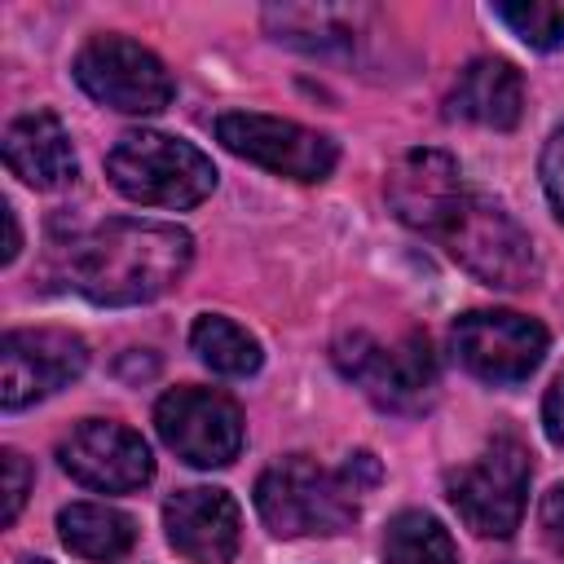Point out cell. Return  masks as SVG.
<instances>
[{
  "label": "cell",
  "instance_id": "1",
  "mask_svg": "<svg viewBox=\"0 0 564 564\" xmlns=\"http://www.w3.org/2000/svg\"><path fill=\"white\" fill-rule=\"evenodd\" d=\"M194 260V238L167 220L115 216L62 247V278L93 304L123 308L167 295Z\"/></svg>",
  "mask_w": 564,
  "mask_h": 564
},
{
  "label": "cell",
  "instance_id": "2",
  "mask_svg": "<svg viewBox=\"0 0 564 564\" xmlns=\"http://www.w3.org/2000/svg\"><path fill=\"white\" fill-rule=\"evenodd\" d=\"M361 485L348 471H330L308 454H286L256 480V511L278 538L344 533L357 520Z\"/></svg>",
  "mask_w": 564,
  "mask_h": 564
},
{
  "label": "cell",
  "instance_id": "3",
  "mask_svg": "<svg viewBox=\"0 0 564 564\" xmlns=\"http://www.w3.org/2000/svg\"><path fill=\"white\" fill-rule=\"evenodd\" d=\"M110 185L145 207H198L216 189V167L212 159L172 132H123L119 145L106 159Z\"/></svg>",
  "mask_w": 564,
  "mask_h": 564
},
{
  "label": "cell",
  "instance_id": "4",
  "mask_svg": "<svg viewBox=\"0 0 564 564\" xmlns=\"http://www.w3.org/2000/svg\"><path fill=\"white\" fill-rule=\"evenodd\" d=\"M436 242L485 286L520 291L538 282V251L529 234L502 203L476 189H463V198L449 207L445 225L436 229Z\"/></svg>",
  "mask_w": 564,
  "mask_h": 564
},
{
  "label": "cell",
  "instance_id": "5",
  "mask_svg": "<svg viewBox=\"0 0 564 564\" xmlns=\"http://www.w3.org/2000/svg\"><path fill=\"white\" fill-rule=\"evenodd\" d=\"M330 357L383 410L414 414L436 397V352L423 330H405L397 339H379L370 330H344Z\"/></svg>",
  "mask_w": 564,
  "mask_h": 564
},
{
  "label": "cell",
  "instance_id": "6",
  "mask_svg": "<svg viewBox=\"0 0 564 564\" xmlns=\"http://www.w3.org/2000/svg\"><path fill=\"white\" fill-rule=\"evenodd\" d=\"M533 454L516 436H494L471 463L445 476L449 507L480 538H511L524 520Z\"/></svg>",
  "mask_w": 564,
  "mask_h": 564
},
{
  "label": "cell",
  "instance_id": "7",
  "mask_svg": "<svg viewBox=\"0 0 564 564\" xmlns=\"http://www.w3.org/2000/svg\"><path fill=\"white\" fill-rule=\"evenodd\" d=\"M75 79L93 101L123 115H159L176 97L167 66L128 35H93L75 53Z\"/></svg>",
  "mask_w": 564,
  "mask_h": 564
},
{
  "label": "cell",
  "instance_id": "8",
  "mask_svg": "<svg viewBox=\"0 0 564 564\" xmlns=\"http://www.w3.org/2000/svg\"><path fill=\"white\" fill-rule=\"evenodd\" d=\"M216 141L247 159L260 163L278 176L291 181H326L335 172V141L295 123V119H278V115H260V110H229L216 119Z\"/></svg>",
  "mask_w": 564,
  "mask_h": 564
},
{
  "label": "cell",
  "instance_id": "9",
  "mask_svg": "<svg viewBox=\"0 0 564 564\" xmlns=\"http://www.w3.org/2000/svg\"><path fill=\"white\" fill-rule=\"evenodd\" d=\"M449 335H454L458 361L494 388L529 379L542 366L546 344H551L542 322L511 313V308H471L454 322Z\"/></svg>",
  "mask_w": 564,
  "mask_h": 564
},
{
  "label": "cell",
  "instance_id": "10",
  "mask_svg": "<svg viewBox=\"0 0 564 564\" xmlns=\"http://www.w3.org/2000/svg\"><path fill=\"white\" fill-rule=\"evenodd\" d=\"M163 445L189 467H229L242 454V410L216 388H172L154 405Z\"/></svg>",
  "mask_w": 564,
  "mask_h": 564
},
{
  "label": "cell",
  "instance_id": "11",
  "mask_svg": "<svg viewBox=\"0 0 564 564\" xmlns=\"http://www.w3.org/2000/svg\"><path fill=\"white\" fill-rule=\"evenodd\" d=\"M88 366V348L79 335L57 330V326H35V330H9L0 339V405L22 410L57 388L75 383Z\"/></svg>",
  "mask_w": 564,
  "mask_h": 564
},
{
  "label": "cell",
  "instance_id": "12",
  "mask_svg": "<svg viewBox=\"0 0 564 564\" xmlns=\"http://www.w3.org/2000/svg\"><path fill=\"white\" fill-rule=\"evenodd\" d=\"M57 458L70 471V480L101 489V494H132V489L150 485V476H154V454H150L145 436L115 419L75 423L62 436Z\"/></svg>",
  "mask_w": 564,
  "mask_h": 564
},
{
  "label": "cell",
  "instance_id": "13",
  "mask_svg": "<svg viewBox=\"0 0 564 564\" xmlns=\"http://www.w3.org/2000/svg\"><path fill=\"white\" fill-rule=\"evenodd\" d=\"M463 172L445 150H405L388 176H383V194L388 207L397 212L401 225L436 238V229L445 225L449 207L463 198Z\"/></svg>",
  "mask_w": 564,
  "mask_h": 564
},
{
  "label": "cell",
  "instance_id": "14",
  "mask_svg": "<svg viewBox=\"0 0 564 564\" xmlns=\"http://www.w3.org/2000/svg\"><path fill=\"white\" fill-rule=\"evenodd\" d=\"M163 529L189 564H229L242 538V516L225 489L189 485L163 502Z\"/></svg>",
  "mask_w": 564,
  "mask_h": 564
},
{
  "label": "cell",
  "instance_id": "15",
  "mask_svg": "<svg viewBox=\"0 0 564 564\" xmlns=\"http://www.w3.org/2000/svg\"><path fill=\"white\" fill-rule=\"evenodd\" d=\"M4 163L31 189H62L75 181V145L53 110H26L4 128Z\"/></svg>",
  "mask_w": 564,
  "mask_h": 564
},
{
  "label": "cell",
  "instance_id": "16",
  "mask_svg": "<svg viewBox=\"0 0 564 564\" xmlns=\"http://www.w3.org/2000/svg\"><path fill=\"white\" fill-rule=\"evenodd\" d=\"M524 110V79L511 62L502 57H476L458 70L449 97H445V115L463 119V123H480V128H516Z\"/></svg>",
  "mask_w": 564,
  "mask_h": 564
},
{
  "label": "cell",
  "instance_id": "17",
  "mask_svg": "<svg viewBox=\"0 0 564 564\" xmlns=\"http://www.w3.org/2000/svg\"><path fill=\"white\" fill-rule=\"evenodd\" d=\"M57 533L66 542V551L84 555V560H119L132 551L137 542V524L132 516L106 507V502H70L57 511Z\"/></svg>",
  "mask_w": 564,
  "mask_h": 564
},
{
  "label": "cell",
  "instance_id": "18",
  "mask_svg": "<svg viewBox=\"0 0 564 564\" xmlns=\"http://www.w3.org/2000/svg\"><path fill=\"white\" fill-rule=\"evenodd\" d=\"M189 344H194L203 366H212L216 375H229V379H247L264 361L260 339L247 326H238L234 317H220V313H203L189 330Z\"/></svg>",
  "mask_w": 564,
  "mask_h": 564
},
{
  "label": "cell",
  "instance_id": "19",
  "mask_svg": "<svg viewBox=\"0 0 564 564\" xmlns=\"http://www.w3.org/2000/svg\"><path fill=\"white\" fill-rule=\"evenodd\" d=\"M383 564H458L449 529L427 511H401L383 533Z\"/></svg>",
  "mask_w": 564,
  "mask_h": 564
},
{
  "label": "cell",
  "instance_id": "20",
  "mask_svg": "<svg viewBox=\"0 0 564 564\" xmlns=\"http://www.w3.org/2000/svg\"><path fill=\"white\" fill-rule=\"evenodd\" d=\"M264 22L278 31V40L308 48V53H326L335 44H348V35H352L344 26V13H335V9H269Z\"/></svg>",
  "mask_w": 564,
  "mask_h": 564
},
{
  "label": "cell",
  "instance_id": "21",
  "mask_svg": "<svg viewBox=\"0 0 564 564\" xmlns=\"http://www.w3.org/2000/svg\"><path fill=\"white\" fill-rule=\"evenodd\" d=\"M494 18L511 26V35H520L529 48H560L564 44V9L555 4H494Z\"/></svg>",
  "mask_w": 564,
  "mask_h": 564
},
{
  "label": "cell",
  "instance_id": "22",
  "mask_svg": "<svg viewBox=\"0 0 564 564\" xmlns=\"http://www.w3.org/2000/svg\"><path fill=\"white\" fill-rule=\"evenodd\" d=\"M0 494H4V502H0V524H13L18 520V511H22V502H26V494H31V463L18 454V449H0Z\"/></svg>",
  "mask_w": 564,
  "mask_h": 564
},
{
  "label": "cell",
  "instance_id": "23",
  "mask_svg": "<svg viewBox=\"0 0 564 564\" xmlns=\"http://www.w3.org/2000/svg\"><path fill=\"white\" fill-rule=\"evenodd\" d=\"M542 185H546V198H551L555 216L564 220V128H555L546 150H542Z\"/></svg>",
  "mask_w": 564,
  "mask_h": 564
},
{
  "label": "cell",
  "instance_id": "24",
  "mask_svg": "<svg viewBox=\"0 0 564 564\" xmlns=\"http://www.w3.org/2000/svg\"><path fill=\"white\" fill-rule=\"evenodd\" d=\"M538 524H542V538L555 555H564V485H555L551 494H542V507H538Z\"/></svg>",
  "mask_w": 564,
  "mask_h": 564
},
{
  "label": "cell",
  "instance_id": "25",
  "mask_svg": "<svg viewBox=\"0 0 564 564\" xmlns=\"http://www.w3.org/2000/svg\"><path fill=\"white\" fill-rule=\"evenodd\" d=\"M542 427H546V436L564 449V375H555V383H551L546 397H542Z\"/></svg>",
  "mask_w": 564,
  "mask_h": 564
},
{
  "label": "cell",
  "instance_id": "26",
  "mask_svg": "<svg viewBox=\"0 0 564 564\" xmlns=\"http://www.w3.org/2000/svg\"><path fill=\"white\" fill-rule=\"evenodd\" d=\"M0 216H4V251H0V260L13 264L18 251H22V229H18V212H13V203H0Z\"/></svg>",
  "mask_w": 564,
  "mask_h": 564
},
{
  "label": "cell",
  "instance_id": "27",
  "mask_svg": "<svg viewBox=\"0 0 564 564\" xmlns=\"http://www.w3.org/2000/svg\"><path fill=\"white\" fill-rule=\"evenodd\" d=\"M22 564H48V560H22Z\"/></svg>",
  "mask_w": 564,
  "mask_h": 564
}]
</instances>
